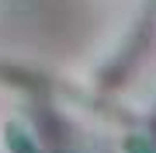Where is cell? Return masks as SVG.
I'll use <instances>...</instances> for the list:
<instances>
[{"label":"cell","instance_id":"1","mask_svg":"<svg viewBox=\"0 0 156 153\" xmlns=\"http://www.w3.org/2000/svg\"><path fill=\"white\" fill-rule=\"evenodd\" d=\"M7 146H11V153H42L38 143H35L21 125H11V129H7Z\"/></svg>","mask_w":156,"mask_h":153}]
</instances>
